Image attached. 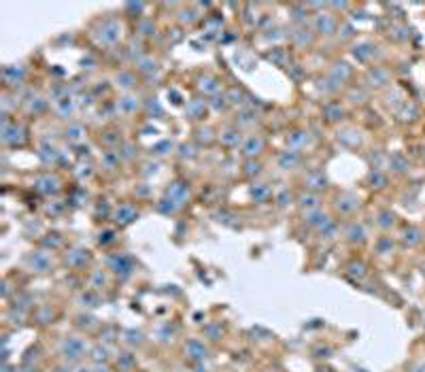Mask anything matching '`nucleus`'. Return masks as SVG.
<instances>
[{
  "instance_id": "obj_1",
  "label": "nucleus",
  "mask_w": 425,
  "mask_h": 372,
  "mask_svg": "<svg viewBox=\"0 0 425 372\" xmlns=\"http://www.w3.org/2000/svg\"><path fill=\"white\" fill-rule=\"evenodd\" d=\"M3 142L9 147H21L26 142V130L17 124H3Z\"/></svg>"
},
{
  "instance_id": "obj_2",
  "label": "nucleus",
  "mask_w": 425,
  "mask_h": 372,
  "mask_svg": "<svg viewBox=\"0 0 425 372\" xmlns=\"http://www.w3.org/2000/svg\"><path fill=\"white\" fill-rule=\"evenodd\" d=\"M62 355L66 359H70V362H77V359H81L85 355V345L81 338H77V336H66L64 342H62Z\"/></svg>"
},
{
  "instance_id": "obj_3",
  "label": "nucleus",
  "mask_w": 425,
  "mask_h": 372,
  "mask_svg": "<svg viewBox=\"0 0 425 372\" xmlns=\"http://www.w3.org/2000/svg\"><path fill=\"white\" fill-rule=\"evenodd\" d=\"M87 262H89V251L83 247H75L66 253V264L70 268H83Z\"/></svg>"
},
{
  "instance_id": "obj_4",
  "label": "nucleus",
  "mask_w": 425,
  "mask_h": 372,
  "mask_svg": "<svg viewBox=\"0 0 425 372\" xmlns=\"http://www.w3.org/2000/svg\"><path fill=\"white\" fill-rule=\"evenodd\" d=\"M264 151V138L262 136H257V134H251V136H247L242 140V153L247 155V158H255V155H259Z\"/></svg>"
},
{
  "instance_id": "obj_5",
  "label": "nucleus",
  "mask_w": 425,
  "mask_h": 372,
  "mask_svg": "<svg viewBox=\"0 0 425 372\" xmlns=\"http://www.w3.org/2000/svg\"><path fill=\"white\" fill-rule=\"evenodd\" d=\"M3 77H5V83L7 85H21V81H23V77H26V68L23 66H17V64H11V66H7L5 70H3Z\"/></svg>"
},
{
  "instance_id": "obj_6",
  "label": "nucleus",
  "mask_w": 425,
  "mask_h": 372,
  "mask_svg": "<svg viewBox=\"0 0 425 372\" xmlns=\"http://www.w3.org/2000/svg\"><path fill=\"white\" fill-rule=\"evenodd\" d=\"M28 262L32 264V268L37 272H47L51 268V255L47 253V251H37V253H32L28 257Z\"/></svg>"
},
{
  "instance_id": "obj_7",
  "label": "nucleus",
  "mask_w": 425,
  "mask_h": 372,
  "mask_svg": "<svg viewBox=\"0 0 425 372\" xmlns=\"http://www.w3.org/2000/svg\"><path fill=\"white\" fill-rule=\"evenodd\" d=\"M111 268L117 274H124V277H128V274L132 272V257H128L124 253L115 255V257H111Z\"/></svg>"
},
{
  "instance_id": "obj_8",
  "label": "nucleus",
  "mask_w": 425,
  "mask_h": 372,
  "mask_svg": "<svg viewBox=\"0 0 425 372\" xmlns=\"http://www.w3.org/2000/svg\"><path fill=\"white\" fill-rule=\"evenodd\" d=\"M136 217H138V211H136L132 205H122L119 209L115 211V221H117V223H122V225L132 223Z\"/></svg>"
},
{
  "instance_id": "obj_9",
  "label": "nucleus",
  "mask_w": 425,
  "mask_h": 372,
  "mask_svg": "<svg viewBox=\"0 0 425 372\" xmlns=\"http://www.w3.org/2000/svg\"><path fill=\"white\" fill-rule=\"evenodd\" d=\"M34 187H37L41 194H55L57 191V179L51 175H41L37 181H34Z\"/></svg>"
},
{
  "instance_id": "obj_10",
  "label": "nucleus",
  "mask_w": 425,
  "mask_h": 372,
  "mask_svg": "<svg viewBox=\"0 0 425 372\" xmlns=\"http://www.w3.org/2000/svg\"><path fill=\"white\" fill-rule=\"evenodd\" d=\"M304 183H306V189L309 191H321V189H325V177H323V173H319V170H313V173H309L306 175V179H304Z\"/></svg>"
},
{
  "instance_id": "obj_11",
  "label": "nucleus",
  "mask_w": 425,
  "mask_h": 372,
  "mask_svg": "<svg viewBox=\"0 0 425 372\" xmlns=\"http://www.w3.org/2000/svg\"><path fill=\"white\" fill-rule=\"evenodd\" d=\"M300 162V153L296 149H287V151H283L279 155V166L283 168V170H289V168H293Z\"/></svg>"
},
{
  "instance_id": "obj_12",
  "label": "nucleus",
  "mask_w": 425,
  "mask_h": 372,
  "mask_svg": "<svg viewBox=\"0 0 425 372\" xmlns=\"http://www.w3.org/2000/svg\"><path fill=\"white\" fill-rule=\"evenodd\" d=\"M219 140H221L226 147H238L240 140H242V136H240V132L236 130V128H226V130L221 132Z\"/></svg>"
},
{
  "instance_id": "obj_13",
  "label": "nucleus",
  "mask_w": 425,
  "mask_h": 372,
  "mask_svg": "<svg viewBox=\"0 0 425 372\" xmlns=\"http://www.w3.org/2000/svg\"><path fill=\"white\" fill-rule=\"evenodd\" d=\"M334 26H336V21L329 17V15H323V13H317V15H315V28H317V32H321V34H332Z\"/></svg>"
},
{
  "instance_id": "obj_14",
  "label": "nucleus",
  "mask_w": 425,
  "mask_h": 372,
  "mask_svg": "<svg viewBox=\"0 0 425 372\" xmlns=\"http://www.w3.org/2000/svg\"><path fill=\"white\" fill-rule=\"evenodd\" d=\"M55 111L60 117H70L75 113V100L70 98V96H64V98L55 100Z\"/></svg>"
},
{
  "instance_id": "obj_15",
  "label": "nucleus",
  "mask_w": 425,
  "mask_h": 372,
  "mask_svg": "<svg viewBox=\"0 0 425 372\" xmlns=\"http://www.w3.org/2000/svg\"><path fill=\"white\" fill-rule=\"evenodd\" d=\"M102 32H104V34H102L100 39H102L104 43H115L117 37H119V34H117V32H119V26H117L113 19H106V21L102 23Z\"/></svg>"
},
{
  "instance_id": "obj_16",
  "label": "nucleus",
  "mask_w": 425,
  "mask_h": 372,
  "mask_svg": "<svg viewBox=\"0 0 425 372\" xmlns=\"http://www.w3.org/2000/svg\"><path fill=\"white\" fill-rule=\"evenodd\" d=\"M298 207L306 213H311V211H317L319 209V198L317 194H313V191H309V194H302L298 198Z\"/></svg>"
},
{
  "instance_id": "obj_17",
  "label": "nucleus",
  "mask_w": 425,
  "mask_h": 372,
  "mask_svg": "<svg viewBox=\"0 0 425 372\" xmlns=\"http://www.w3.org/2000/svg\"><path fill=\"white\" fill-rule=\"evenodd\" d=\"M57 155H60V151H57L53 145H49V142H43V145L39 147V158L45 164H53L57 160Z\"/></svg>"
},
{
  "instance_id": "obj_18",
  "label": "nucleus",
  "mask_w": 425,
  "mask_h": 372,
  "mask_svg": "<svg viewBox=\"0 0 425 372\" xmlns=\"http://www.w3.org/2000/svg\"><path fill=\"white\" fill-rule=\"evenodd\" d=\"M185 351L190 353V357H194V359H204L206 353H208L204 342H200V340H190V342H187V347H185Z\"/></svg>"
},
{
  "instance_id": "obj_19",
  "label": "nucleus",
  "mask_w": 425,
  "mask_h": 372,
  "mask_svg": "<svg viewBox=\"0 0 425 372\" xmlns=\"http://www.w3.org/2000/svg\"><path fill=\"white\" fill-rule=\"evenodd\" d=\"M251 196H253L255 202H266L270 196H272V189H270V185H266V183H255L251 187Z\"/></svg>"
},
{
  "instance_id": "obj_20",
  "label": "nucleus",
  "mask_w": 425,
  "mask_h": 372,
  "mask_svg": "<svg viewBox=\"0 0 425 372\" xmlns=\"http://www.w3.org/2000/svg\"><path fill=\"white\" fill-rule=\"evenodd\" d=\"M306 223L309 225H313V227H317V230H323L325 227V223H327V217L321 213V211H311V213H306Z\"/></svg>"
},
{
  "instance_id": "obj_21",
  "label": "nucleus",
  "mask_w": 425,
  "mask_h": 372,
  "mask_svg": "<svg viewBox=\"0 0 425 372\" xmlns=\"http://www.w3.org/2000/svg\"><path fill=\"white\" fill-rule=\"evenodd\" d=\"M117 109H119L122 113H126V115H132L138 109V100L134 98V96H124V98H119V102H117Z\"/></svg>"
},
{
  "instance_id": "obj_22",
  "label": "nucleus",
  "mask_w": 425,
  "mask_h": 372,
  "mask_svg": "<svg viewBox=\"0 0 425 372\" xmlns=\"http://www.w3.org/2000/svg\"><path fill=\"white\" fill-rule=\"evenodd\" d=\"M187 194H190V189H187V185H185V183H179V181L172 183V187L168 189V196H170L174 202H179V205H181V202L187 198Z\"/></svg>"
},
{
  "instance_id": "obj_23",
  "label": "nucleus",
  "mask_w": 425,
  "mask_h": 372,
  "mask_svg": "<svg viewBox=\"0 0 425 372\" xmlns=\"http://www.w3.org/2000/svg\"><path fill=\"white\" fill-rule=\"evenodd\" d=\"M66 138L70 142H79V140H83L85 138V128L81 126V124H70L66 128Z\"/></svg>"
},
{
  "instance_id": "obj_24",
  "label": "nucleus",
  "mask_w": 425,
  "mask_h": 372,
  "mask_svg": "<svg viewBox=\"0 0 425 372\" xmlns=\"http://www.w3.org/2000/svg\"><path fill=\"white\" fill-rule=\"evenodd\" d=\"M204 111H206V104L202 100H192L190 104H187V113H190L192 119H202Z\"/></svg>"
},
{
  "instance_id": "obj_25",
  "label": "nucleus",
  "mask_w": 425,
  "mask_h": 372,
  "mask_svg": "<svg viewBox=\"0 0 425 372\" xmlns=\"http://www.w3.org/2000/svg\"><path fill=\"white\" fill-rule=\"evenodd\" d=\"M117 85H122L126 90L134 88L136 85V77L132 73H119V75H117Z\"/></svg>"
},
{
  "instance_id": "obj_26",
  "label": "nucleus",
  "mask_w": 425,
  "mask_h": 372,
  "mask_svg": "<svg viewBox=\"0 0 425 372\" xmlns=\"http://www.w3.org/2000/svg\"><path fill=\"white\" fill-rule=\"evenodd\" d=\"M245 98H247V94L238 88H232L228 92V102H232V104H245Z\"/></svg>"
},
{
  "instance_id": "obj_27",
  "label": "nucleus",
  "mask_w": 425,
  "mask_h": 372,
  "mask_svg": "<svg viewBox=\"0 0 425 372\" xmlns=\"http://www.w3.org/2000/svg\"><path fill=\"white\" fill-rule=\"evenodd\" d=\"M106 355H109V351H106L104 347H100V345H98V347H94V349H92V359L96 362V366L106 362Z\"/></svg>"
},
{
  "instance_id": "obj_28",
  "label": "nucleus",
  "mask_w": 425,
  "mask_h": 372,
  "mask_svg": "<svg viewBox=\"0 0 425 372\" xmlns=\"http://www.w3.org/2000/svg\"><path fill=\"white\" fill-rule=\"evenodd\" d=\"M247 177H255V175H259L262 173V164H259L257 160H249L245 164V170H242Z\"/></svg>"
},
{
  "instance_id": "obj_29",
  "label": "nucleus",
  "mask_w": 425,
  "mask_h": 372,
  "mask_svg": "<svg viewBox=\"0 0 425 372\" xmlns=\"http://www.w3.org/2000/svg\"><path fill=\"white\" fill-rule=\"evenodd\" d=\"M275 200H277V205H279V207H285V205H289V202H291V191H289V189H283V191H279Z\"/></svg>"
},
{
  "instance_id": "obj_30",
  "label": "nucleus",
  "mask_w": 425,
  "mask_h": 372,
  "mask_svg": "<svg viewBox=\"0 0 425 372\" xmlns=\"http://www.w3.org/2000/svg\"><path fill=\"white\" fill-rule=\"evenodd\" d=\"M253 117H255V111L253 109H245V111H240V119H238V122L240 124H253L255 122Z\"/></svg>"
},
{
  "instance_id": "obj_31",
  "label": "nucleus",
  "mask_w": 425,
  "mask_h": 372,
  "mask_svg": "<svg viewBox=\"0 0 425 372\" xmlns=\"http://www.w3.org/2000/svg\"><path fill=\"white\" fill-rule=\"evenodd\" d=\"M45 247H51V249H57L62 245V238H60V234H53V238H45Z\"/></svg>"
},
{
  "instance_id": "obj_32",
  "label": "nucleus",
  "mask_w": 425,
  "mask_h": 372,
  "mask_svg": "<svg viewBox=\"0 0 425 372\" xmlns=\"http://www.w3.org/2000/svg\"><path fill=\"white\" fill-rule=\"evenodd\" d=\"M138 68L140 70H153L156 68V62H153L151 58H143V60H138Z\"/></svg>"
},
{
  "instance_id": "obj_33",
  "label": "nucleus",
  "mask_w": 425,
  "mask_h": 372,
  "mask_svg": "<svg viewBox=\"0 0 425 372\" xmlns=\"http://www.w3.org/2000/svg\"><path fill=\"white\" fill-rule=\"evenodd\" d=\"M113 238H115V236H113V232H104V236L100 234V245H102V243H104V245H106V243H111Z\"/></svg>"
},
{
  "instance_id": "obj_34",
  "label": "nucleus",
  "mask_w": 425,
  "mask_h": 372,
  "mask_svg": "<svg viewBox=\"0 0 425 372\" xmlns=\"http://www.w3.org/2000/svg\"><path fill=\"white\" fill-rule=\"evenodd\" d=\"M94 372H111V370L106 368V366H102V364H98L96 368H94Z\"/></svg>"
},
{
  "instance_id": "obj_35",
  "label": "nucleus",
  "mask_w": 425,
  "mask_h": 372,
  "mask_svg": "<svg viewBox=\"0 0 425 372\" xmlns=\"http://www.w3.org/2000/svg\"><path fill=\"white\" fill-rule=\"evenodd\" d=\"M77 372H94V370H89V368H83V366H81Z\"/></svg>"
},
{
  "instance_id": "obj_36",
  "label": "nucleus",
  "mask_w": 425,
  "mask_h": 372,
  "mask_svg": "<svg viewBox=\"0 0 425 372\" xmlns=\"http://www.w3.org/2000/svg\"><path fill=\"white\" fill-rule=\"evenodd\" d=\"M55 372H68V370H55Z\"/></svg>"
}]
</instances>
